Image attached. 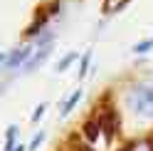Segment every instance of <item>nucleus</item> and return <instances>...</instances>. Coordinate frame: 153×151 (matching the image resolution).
<instances>
[{
    "mask_svg": "<svg viewBox=\"0 0 153 151\" xmlns=\"http://www.w3.org/2000/svg\"><path fill=\"white\" fill-rule=\"evenodd\" d=\"M128 104L143 117H153V84H138L128 92Z\"/></svg>",
    "mask_w": 153,
    "mask_h": 151,
    "instance_id": "nucleus-1",
    "label": "nucleus"
},
{
    "mask_svg": "<svg viewBox=\"0 0 153 151\" xmlns=\"http://www.w3.org/2000/svg\"><path fill=\"white\" fill-rule=\"evenodd\" d=\"M97 121H99L101 134L106 136V141L116 136V131H119V117H116V111H114L111 107H104L99 114H97Z\"/></svg>",
    "mask_w": 153,
    "mask_h": 151,
    "instance_id": "nucleus-2",
    "label": "nucleus"
},
{
    "mask_svg": "<svg viewBox=\"0 0 153 151\" xmlns=\"http://www.w3.org/2000/svg\"><path fill=\"white\" fill-rule=\"evenodd\" d=\"M30 52H32L30 47H22V50H17V52H13L10 57L5 60V64H7V67H10V70H15L17 64H22V62H25L27 57H30Z\"/></svg>",
    "mask_w": 153,
    "mask_h": 151,
    "instance_id": "nucleus-3",
    "label": "nucleus"
},
{
    "mask_svg": "<svg viewBox=\"0 0 153 151\" xmlns=\"http://www.w3.org/2000/svg\"><path fill=\"white\" fill-rule=\"evenodd\" d=\"M82 134H84V139H87V141H97V139H99V134H101L99 121H97V119L87 121V124H84V129H82Z\"/></svg>",
    "mask_w": 153,
    "mask_h": 151,
    "instance_id": "nucleus-4",
    "label": "nucleus"
},
{
    "mask_svg": "<svg viewBox=\"0 0 153 151\" xmlns=\"http://www.w3.org/2000/svg\"><path fill=\"white\" fill-rule=\"evenodd\" d=\"M47 55H50V47H42V50H40V52H37L30 62L25 64V72H30V70H35V67H40V64L47 60Z\"/></svg>",
    "mask_w": 153,
    "mask_h": 151,
    "instance_id": "nucleus-5",
    "label": "nucleus"
},
{
    "mask_svg": "<svg viewBox=\"0 0 153 151\" xmlns=\"http://www.w3.org/2000/svg\"><path fill=\"white\" fill-rule=\"evenodd\" d=\"M79 99H82V89L72 92V97H69V99H67L64 104H62V117H67V114H69V111L76 107V102H79Z\"/></svg>",
    "mask_w": 153,
    "mask_h": 151,
    "instance_id": "nucleus-6",
    "label": "nucleus"
},
{
    "mask_svg": "<svg viewBox=\"0 0 153 151\" xmlns=\"http://www.w3.org/2000/svg\"><path fill=\"white\" fill-rule=\"evenodd\" d=\"M15 134H17V126H7V136H5V151H13V149H15Z\"/></svg>",
    "mask_w": 153,
    "mask_h": 151,
    "instance_id": "nucleus-7",
    "label": "nucleus"
},
{
    "mask_svg": "<svg viewBox=\"0 0 153 151\" xmlns=\"http://www.w3.org/2000/svg\"><path fill=\"white\" fill-rule=\"evenodd\" d=\"M76 60V52H69V55H67V57H62L59 60V64H57V72H62V70H67V67H69V64Z\"/></svg>",
    "mask_w": 153,
    "mask_h": 151,
    "instance_id": "nucleus-8",
    "label": "nucleus"
},
{
    "mask_svg": "<svg viewBox=\"0 0 153 151\" xmlns=\"http://www.w3.org/2000/svg\"><path fill=\"white\" fill-rule=\"evenodd\" d=\"M153 47V37H148V40H143V42H138L136 47H133V52H138V55H143V52H148Z\"/></svg>",
    "mask_w": 153,
    "mask_h": 151,
    "instance_id": "nucleus-9",
    "label": "nucleus"
},
{
    "mask_svg": "<svg viewBox=\"0 0 153 151\" xmlns=\"http://www.w3.org/2000/svg\"><path fill=\"white\" fill-rule=\"evenodd\" d=\"M87 70H89V55H84V60H82V64H79V77H84Z\"/></svg>",
    "mask_w": 153,
    "mask_h": 151,
    "instance_id": "nucleus-10",
    "label": "nucleus"
},
{
    "mask_svg": "<svg viewBox=\"0 0 153 151\" xmlns=\"http://www.w3.org/2000/svg\"><path fill=\"white\" fill-rule=\"evenodd\" d=\"M45 109H47L45 104H40V107H37V109L32 111V121H37V119H42V114H45Z\"/></svg>",
    "mask_w": 153,
    "mask_h": 151,
    "instance_id": "nucleus-11",
    "label": "nucleus"
},
{
    "mask_svg": "<svg viewBox=\"0 0 153 151\" xmlns=\"http://www.w3.org/2000/svg\"><path fill=\"white\" fill-rule=\"evenodd\" d=\"M42 141H45V134H37V136L32 139V144H30V151H35L37 146H40V144H42Z\"/></svg>",
    "mask_w": 153,
    "mask_h": 151,
    "instance_id": "nucleus-12",
    "label": "nucleus"
},
{
    "mask_svg": "<svg viewBox=\"0 0 153 151\" xmlns=\"http://www.w3.org/2000/svg\"><path fill=\"white\" fill-rule=\"evenodd\" d=\"M13 151H25V146H15V149H13Z\"/></svg>",
    "mask_w": 153,
    "mask_h": 151,
    "instance_id": "nucleus-13",
    "label": "nucleus"
},
{
    "mask_svg": "<svg viewBox=\"0 0 153 151\" xmlns=\"http://www.w3.org/2000/svg\"><path fill=\"white\" fill-rule=\"evenodd\" d=\"M3 62H5V55H0V64H3Z\"/></svg>",
    "mask_w": 153,
    "mask_h": 151,
    "instance_id": "nucleus-14",
    "label": "nucleus"
}]
</instances>
